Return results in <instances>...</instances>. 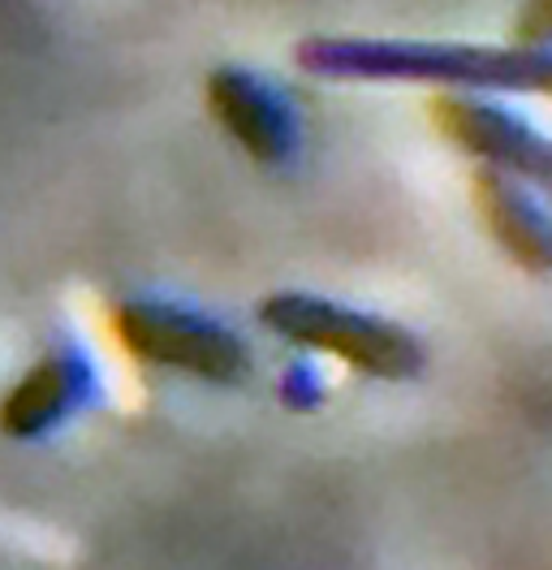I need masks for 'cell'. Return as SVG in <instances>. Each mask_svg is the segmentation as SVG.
Listing matches in <instances>:
<instances>
[{
    "instance_id": "obj_5",
    "label": "cell",
    "mask_w": 552,
    "mask_h": 570,
    "mask_svg": "<svg viewBox=\"0 0 552 570\" xmlns=\"http://www.w3.org/2000/svg\"><path fill=\"white\" fill-rule=\"evenodd\" d=\"M207 105L216 112V121L241 142L246 156L280 165L294 151V121L289 108L276 100L255 73L246 70H216L207 78Z\"/></svg>"
},
{
    "instance_id": "obj_8",
    "label": "cell",
    "mask_w": 552,
    "mask_h": 570,
    "mask_svg": "<svg viewBox=\"0 0 552 570\" xmlns=\"http://www.w3.org/2000/svg\"><path fill=\"white\" fill-rule=\"evenodd\" d=\"M518 36L526 39V48H544V39H549V0H531Z\"/></svg>"
},
{
    "instance_id": "obj_1",
    "label": "cell",
    "mask_w": 552,
    "mask_h": 570,
    "mask_svg": "<svg viewBox=\"0 0 552 570\" xmlns=\"http://www.w3.org/2000/svg\"><path fill=\"white\" fill-rule=\"evenodd\" d=\"M298 66L315 78L349 82H445L483 91H549L544 48H471L411 39H303Z\"/></svg>"
},
{
    "instance_id": "obj_7",
    "label": "cell",
    "mask_w": 552,
    "mask_h": 570,
    "mask_svg": "<svg viewBox=\"0 0 552 570\" xmlns=\"http://www.w3.org/2000/svg\"><path fill=\"white\" fill-rule=\"evenodd\" d=\"M471 186H475V204H480L483 220H487L492 238L505 247V255L522 264L526 273H549L552 238L540 204L526 190H518L510 178H501L496 169H480Z\"/></svg>"
},
{
    "instance_id": "obj_3",
    "label": "cell",
    "mask_w": 552,
    "mask_h": 570,
    "mask_svg": "<svg viewBox=\"0 0 552 570\" xmlns=\"http://www.w3.org/2000/svg\"><path fill=\"white\" fill-rule=\"evenodd\" d=\"M117 337L142 363H160L172 372L199 376L211 385H238L250 376V351L225 324L204 321L186 307L169 303H121L117 307Z\"/></svg>"
},
{
    "instance_id": "obj_4",
    "label": "cell",
    "mask_w": 552,
    "mask_h": 570,
    "mask_svg": "<svg viewBox=\"0 0 552 570\" xmlns=\"http://www.w3.org/2000/svg\"><path fill=\"white\" fill-rule=\"evenodd\" d=\"M432 117H436V126L462 151L483 156V160H492V165H501V169H510V174L526 181L552 178L549 139L540 130H531L526 121L510 117L505 108L462 100V96H436L432 100Z\"/></svg>"
},
{
    "instance_id": "obj_6",
    "label": "cell",
    "mask_w": 552,
    "mask_h": 570,
    "mask_svg": "<svg viewBox=\"0 0 552 570\" xmlns=\"http://www.w3.org/2000/svg\"><path fill=\"white\" fill-rule=\"evenodd\" d=\"M91 385L96 381H91V367L82 355H73V351L48 355L0 402V428L9 436H39V432L61 424L66 415H73L91 397Z\"/></svg>"
},
{
    "instance_id": "obj_2",
    "label": "cell",
    "mask_w": 552,
    "mask_h": 570,
    "mask_svg": "<svg viewBox=\"0 0 552 570\" xmlns=\"http://www.w3.org/2000/svg\"><path fill=\"white\" fill-rule=\"evenodd\" d=\"M259 324L294 346L324 351V355L358 367L363 376H379V381H414L427 363L423 342L411 328L342 307V303H328V298H310V294L264 298Z\"/></svg>"
}]
</instances>
